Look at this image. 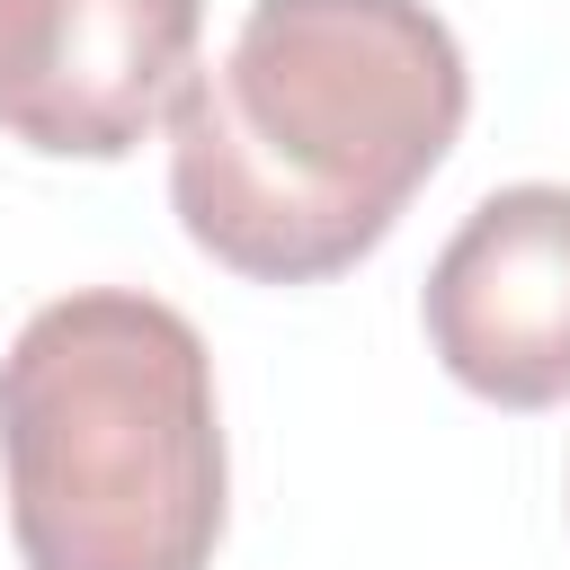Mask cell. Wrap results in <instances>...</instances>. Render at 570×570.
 Listing matches in <instances>:
<instances>
[{"label":"cell","instance_id":"obj_4","mask_svg":"<svg viewBox=\"0 0 570 570\" xmlns=\"http://www.w3.org/2000/svg\"><path fill=\"white\" fill-rule=\"evenodd\" d=\"M205 0H18L0 36V134L45 160H125L196 71Z\"/></svg>","mask_w":570,"mask_h":570},{"label":"cell","instance_id":"obj_1","mask_svg":"<svg viewBox=\"0 0 570 570\" xmlns=\"http://www.w3.org/2000/svg\"><path fill=\"white\" fill-rule=\"evenodd\" d=\"M472 107L428 0H249L169 98V205L249 285H330L410 214Z\"/></svg>","mask_w":570,"mask_h":570},{"label":"cell","instance_id":"obj_2","mask_svg":"<svg viewBox=\"0 0 570 570\" xmlns=\"http://www.w3.org/2000/svg\"><path fill=\"white\" fill-rule=\"evenodd\" d=\"M0 472L27 570H205L232 463L196 321L134 285L27 312L0 356Z\"/></svg>","mask_w":570,"mask_h":570},{"label":"cell","instance_id":"obj_5","mask_svg":"<svg viewBox=\"0 0 570 570\" xmlns=\"http://www.w3.org/2000/svg\"><path fill=\"white\" fill-rule=\"evenodd\" d=\"M9 9H18V0H0V36H9Z\"/></svg>","mask_w":570,"mask_h":570},{"label":"cell","instance_id":"obj_3","mask_svg":"<svg viewBox=\"0 0 570 570\" xmlns=\"http://www.w3.org/2000/svg\"><path fill=\"white\" fill-rule=\"evenodd\" d=\"M436 365L490 410L570 401V187L525 178L463 214L419 294Z\"/></svg>","mask_w":570,"mask_h":570}]
</instances>
